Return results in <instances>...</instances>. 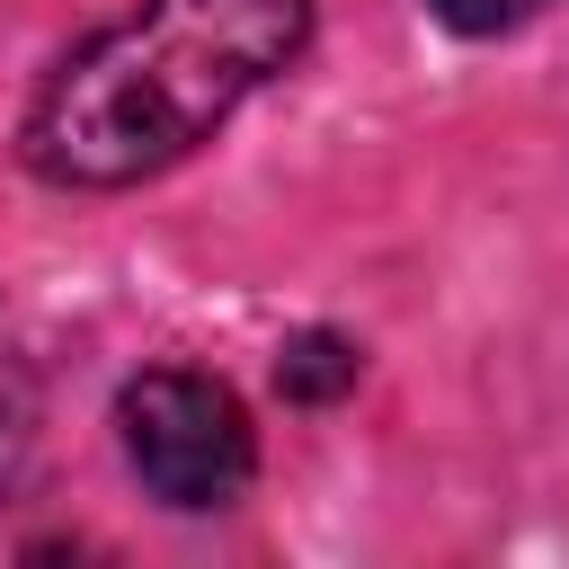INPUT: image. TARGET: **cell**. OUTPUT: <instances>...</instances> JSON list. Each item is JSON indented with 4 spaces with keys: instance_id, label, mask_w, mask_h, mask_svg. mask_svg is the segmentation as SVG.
Returning <instances> with one entry per match:
<instances>
[{
    "instance_id": "277c9868",
    "label": "cell",
    "mask_w": 569,
    "mask_h": 569,
    "mask_svg": "<svg viewBox=\"0 0 569 569\" xmlns=\"http://www.w3.org/2000/svg\"><path fill=\"white\" fill-rule=\"evenodd\" d=\"M436 9H445V27H462V36H498V27L533 18L542 0H436Z\"/></svg>"
},
{
    "instance_id": "3957f363",
    "label": "cell",
    "mask_w": 569,
    "mask_h": 569,
    "mask_svg": "<svg viewBox=\"0 0 569 569\" xmlns=\"http://www.w3.org/2000/svg\"><path fill=\"white\" fill-rule=\"evenodd\" d=\"M276 373H284V391H293V400H329V391H347V382H356V347H347V338H302Z\"/></svg>"
},
{
    "instance_id": "6da1fadb",
    "label": "cell",
    "mask_w": 569,
    "mask_h": 569,
    "mask_svg": "<svg viewBox=\"0 0 569 569\" xmlns=\"http://www.w3.org/2000/svg\"><path fill=\"white\" fill-rule=\"evenodd\" d=\"M302 27L311 0H142L44 80L27 160L53 187H133L187 160L267 71H284Z\"/></svg>"
},
{
    "instance_id": "7a4b0ae2",
    "label": "cell",
    "mask_w": 569,
    "mask_h": 569,
    "mask_svg": "<svg viewBox=\"0 0 569 569\" xmlns=\"http://www.w3.org/2000/svg\"><path fill=\"white\" fill-rule=\"evenodd\" d=\"M116 427H124V453H133L142 489L169 498V507H231L258 471L249 409L213 373H187V365H160L142 382H124Z\"/></svg>"
}]
</instances>
